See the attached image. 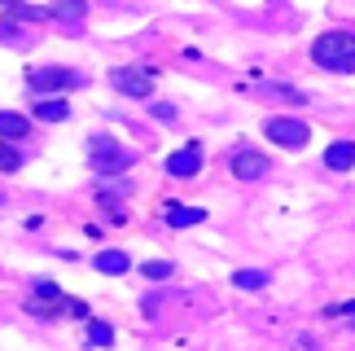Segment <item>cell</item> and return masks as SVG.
Instances as JSON below:
<instances>
[{
    "mask_svg": "<svg viewBox=\"0 0 355 351\" xmlns=\"http://www.w3.org/2000/svg\"><path fill=\"white\" fill-rule=\"evenodd\" d=\"M88 13L84 0H53V9H49V18H62V22H79Z\"/></svg>",
    "mask_w": 355,
    "mask_h": 351,
    "instance_id": "9",
    "label": "cell"
},
{
    "mask_svg": "<svg viewBox=\"0 0 355 351\" xmlns=\"http://www.w3.org/2000/svg\"><path fill=\"white\" fill-rule=\"evenodd\" d=\"M307 123H298V119H268V141L285 145V150H303L307 145Z\"/></svg>",
    "mask_w": 355,
    "mask_h": 351,
    "instance_id": "3",
    "label": "cell"
},
{
    "mask_svg": "<svg viewBox=\"0 0 355 351\" xmlns=\"http://www.w3.org/2000/svg\"><path fill=\"white\" fill-rule=\"evenodd\" d=\"M0 137L22 141V137H26V119H22V114H13V110H0Z\"/></svg>",
    "mask_w": 355,
    "mask_h": 351,
    "instance_id": "11",
    "label": "cell"
},
{
    "mask_svg": "<svg viewBox=\"0 0 355 351\" xmlns=\"http://www.w3.org/2000/svg\"><path fill=\"white\" fill-rule=\"evenodd\" d=\"M22 167V154L13 145H0V171H18Z\"/></svg>",
    "mask_w": 355,
    "mask_h": 351,
    "instance_id": "16",
    "label": "cell"
},
{
    "mask_svg": "<svg viewBox=\"0 0 355 351\" xmlns=\"http://www.w3.org/2000/svg\"><path fill=\"white\" fill-rule=\"evenodd\" d=\"M49 9H35V5H9V22H44Z\"/></svg>",
    "mask_w": 355,
    "mask_h": 351,
    "instance_id": "14",
    "label": "cell"
},
{
    "mask_svg": "<svg viewBox=\"0 0 355 351\" xmlns=\"http://www.w3.org/2000/svg\"><path fill=\"white\" fill-rule=\"evenodd\" d=\"M88 339L97 343V347H110L114 343V329L105 325V320H92V325H88Z\"/></svg>",
    "mask_w": 355,
    "mask_h": 351,
    "instance_id": "15",
    "label": "cell"
},
{
    "mask_svg": "<svg viewBox=\"0 0 355 351\" xmlns=\"http://www.w3.org/2000/svg\"><path fill=\"white\" fill-rule=\"evenodd\" d=\"M79 79L62 66H44V71H31V88L35 92H62V88H75Z\"/></svg>",
    "mask_w": 355,
    "mask_h": 351,
    "instance_id": "4",
    "label": "cell"
},
{
    "mask_svg": "<svg viewBox=\"0 0 355 351\" xmlns=\"http://www.w3.org/2000/svg\"><path fill=\"white\" fill-rule=\"evenodd\" d=\"M114 88L128 92V97H149V88H154V79H149L145 71H114Z\"/></svg>",
    "mask_w": 355,
    "mask_h": 351,
    "instance_id": "5",
    "label": "cell"
},
{
    "mask_svg": "<svg viewBox=\"0 0 355 351\" xmlns=\"http://www.w3.org/2000/svg\"><path fill=\"white\" fill-rule=\"evenodd\" d=\"M311 58H316L324 71H355V35L351 31H324L316 44H311Z\"/></svg>",
    "mask_w": 355,
    "mask_h": 351,
    "instance_id": "1",
    "label": "cell"
},
{
    "mask_svg": "<svg viewBox=\"0 0 355 351\" xmlns=\"http://www.w3.org/2000/svg\"><path fill=\"white\" fill-rule=\"evenodd\" d=\"M145 277H149V281H167V277H171V264H167V259H149V264H145Z\"/></svg>",
    "mask_w": 355,
    "mask_h": 351,
    "instance_id": "17",
    "label": "cell"
},
{
    "mask_svg": "<svg viewBox=\"0 0 355 351\" xmlns=\"http://www.w3.org/2000/svg\"><path fill=\"white\" fill-rule=\"evenodd\" d=\"M207 211H198V207H180V202H171L167 207V224L171 228H189V224H198Z\"/></svg>",
    "mask_w": 355,
    "mask_h": 351,
    "instance_id": "10",
    "label": "cell"
},
{
    "mask_svg": "<svg viewBox=\"0 0 355 351\" xmlns=\"http://www.w3.org/2000/svg\"><path fill=\"white\" fill-rule=\"evenodd\" d=\"M88 163L97 167L101 176H114V171H128L132 167V150H123L119 141H110V137H97L88 145Z\"/></svg>",
    "mask_w": 355,
    "mask_h": 351,
    "instance_id": "2",
    "label": "cell"
},
{
    "mask_svg": "<svg viewBox=\"0 0 355 351\" xmlns=\"http://www.w3.org/2000/svg\"><path fill=\"white\" fill-rule=\"evenodd\" d=\"M233 286H241V290H259V286H268V277H263V273H237Z\"/></svg>",
    "mask_w": 355,
    "mask_h": 351,
    "instance_id": "18",
    "label": "cell"
},
{
    "mask_svg": "<svg viewBox=\"0 0 355 351\" xmlns=\"http://www.w3.org/2000/svg\"><path fill=\"white\" fill-rule=\"evenodd\" d=\"M35 114H40V119H44V123H62V119H66V114H71V105H66V101H58V97H53V101H40V105H35Z\"/></svg>",
    "mask_w": 355,
    "mask_h": 351,
    "instance_id": "13",
    "label": "cell"
},
{
    "mask_svg": "<svg viewBox=\"0 0 355 351\" xmlns=\"http://www.w3.org/2000/svg\"><path fill=\"white\" fill-rule=\"evenodd\" d=\"M324 163H329L334 171H347V167H355V145H351V141H338V145H329V150H324Z\"/></svg>",
    "mask_w": 355,
    "mask_h": 351,
    "instance_id": "8",
    "label": "cell"
},
{
    "mask_svg": "<svg viewBox=\"0 0 355 351\" xmlns=\"http://www.w3.org/2000/svg\"><path fill=\"white\" fill-rule=\"evenodd\" d=\"M167 171H171V176H198V171H202V150H198V145L175 150V154L167 158Z\"/></svg>",
    "mask_w": 355,
    "mask_h": 351,
    "instance_id": "7",
    "label": "cell"
},
{
    "mask_svg": "<svg viewBox=\"0 0 355 351\" xmlns=\"http://www.w3.org/2000/svg\"><path fill=\"white\" fill-rule=\"evenodd\" d=\"M97 268H101V273H128L132 259H128L123 250H101V255H97Z\"/></svg>",
    "mask_w": 355,
    "mask_h": 351,
    "instance_id": "12",
    "label": "cell"
},
{
    "mask_svg": "<svg viewBox=\"0 0 355 351\" xmlns=\"http://www.w3.org/2000/svg\"><path fill=\"white\" fill-rule=\"evenodd\" d=\"M263 171H268V158L263 154H254V150L233 154V176H237V180H259Z\"/></svg>",
    "mask_w": 355,
    "mask_h": 351,
    "instance_id": "6",
    "label": "cell"
}]
</instances>
